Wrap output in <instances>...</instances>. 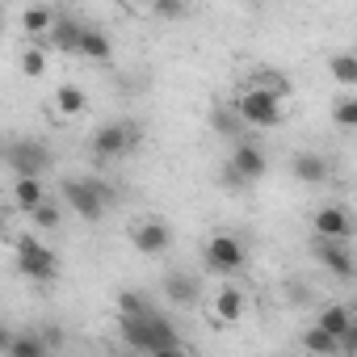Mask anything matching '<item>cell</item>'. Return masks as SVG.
<instances>
[{
  "mask_svg": "<svg viewBox=\"0 0 357 357\" xmlns=\"http://www.w3.org/2000/svg\"><path fill=\"white\" fill-rule=\"evenodd\" d=\"M118 332H122V344L135 353H151V357L185 353V340L176 336L172 319H164L155 307L147 315H118Z\"/></svg>",
  "mask_w": 357,
  "mask_h": 357,
  "instance_id": "obj_1",
  "label": "cell"
},
{
  "mask_svg": "<svg viewBox=\"0 0 357 357\" xmlns=\"http://www.w3.org/2000/svg\"><path fill=\"white\" fill-rule=\"evenodd\" d=\"M59 194H63V202H68L84 223H101L105 211H109V202H114V190H109L105 181H97V176H72V181L59 185Z\"/></svg>",
  "mask_w": 357,
  "mask_h": 357,
  "instance_id": "obj_2",
  "label": "cell"
},
{
  "mask_svg": "<svg viewBox=\"0 0 357 357\" xmlns=\"http://www.w3.org/2000/svg\"><path fill=\"white\" fill-rule=\"evenodd\" d=\"M17 273L34 286H51L59 282V257L38 240V236H17Z\"/></svg>",
  "mask_w": 357,
  "mask_h": 357,
  "instance_id": "obj_3",
  "label": "cell"
},
{
  "mask_svg": "<svg viewBox=\"0 0 357 357\" xmlns=\"http://www.w3.org/2000/svg\"><path fill=\"white\" fill-rule=\"evenodd\" d=\"M135 143H139L135 122H105V126H97V130H93L89 151H93V160H97V164H109V160L130 155V147H135Z\"/></svg>",
  "mask_w": 357,
  "mask_h": 357,
  "instance_id": "obj_4",
  "label": "cell"
},
{
  "mask_svg": "<svg viewBox=\"0 0 357 357\" xmlns=\"http://www.w3.org/2000/svg\"><path fill=\"white\" fill-rule=\"evenodd\" d=\"M202 261H206V269H211V273L231 278V273H240V269L248 265V248H244V240H240V236L219 231V236H211V240H206Z\"/></svg>",
  "mask_w": 357,
  "mask_h": 357,
  "instance_id": "obj_5",
  "label": "cell"
},
{
  "mask_svg": "<svg viewBox=\"0 0 357 357\" xmlns=\"http://www.w3.org/2000/svg\"><path fill=\"white\" fill-rule=\"evenodd\" d=\"M236 118L240 122H248V126H282V101L278 97H269L265 89H244L240 93V101H236Z\"/></svg>",
  "mask_w": 357,
  "mask_h": 357,
  "instance_id": "obj_6",
  "label": "cell"
},
{
  "mask_svg": "<svg viewBox=\"0 0 357 357\" xmlns=\"http://www.w3.org/2000/svg\"><path fill=\"white\" fill-rule=\"evenodd\" d=\"M5 160H9L13 176H43L51 168V147L43 139H17L5 147Z\"/></svg>",
  "mask_w": 357,
  "mask_h": 357,
  "instance_id": "obj_7",
  "label": "cell"
},
{
  "mask_svg": "<svg viewBox=\"0 0 357 357\" xmlns=\"http://www.w3.org/2000/svg\"><path fill=\"white\" fill-rule=\"evenodd\" d=\"M315 261L332 273V278H340V282H353V273H357V265H353V248H349V240H332V236H315Z\"/></svg>",
  "mask_w": 357,
  "mask_h": 357,
  "instance_id": "obj_8",
  "label": "cell"
},
{
  "mask_svg": "<svg viewBox=\"0 0 357 357\" xmlns=\"http://www.w3.org/2000/svg\"><path fill=\"white\" fill-rule=\"evenodd\" d=\"M130 244H135V252H143V257H164V252L172 248V231H168L164 219H139V223L130 227Z\"/></svg>",
  "mask_w": 357,
  "mask_h": 357,
  "instance_id": "obj_9",
  "label": "cell"
},
{
  "mask_svg": "<svg viewBox=\"0 0 357 357\" xmlns=\"http://www.w3.org/2000/svg\"><path fill=\"white\" fill-rule=\"evenodd\" d=\"M227 164H231V168L244 176L248 185H257L261 176L269 172V160H265V151H261V147H252V143H240V147L227 155Z\"/></svg>",
  "mask_w": 357,
  "mask_h": 357,
  "instance_id": "obj_10",
  "label": "cell"
},
{
  "mask_svg": "<svg viewBox=\"0 0 357 357\" xmlns=\"http://www.w3.org/2000/svg\"><path fill=\"white\" fill-rule=\"evenodd\" d=\"M315 236H332V240H353V215L344 206H319L315 211Z\"/></svg>",
  "mask_w": 357,
  "mask_h": 357,
  "instance_id": "obj_11",
  "label": "cell"
},
{
  "mask_svg": "<svg viewBox=\"0 0 357 357\" xmlns=\"http://www.w3.org/2000/svg\"><path fill=\"white\" fill-rule=\"evenodd\" d=\"M290 172L298 176L303 185H324L328 176H332V164H328L319 151H298V155L290 160Z\"/></svg>",
  "mask_w": 357,
  "mask_h": 357,
  "instance_id": "obj_12",
  "label": "cell"
},
{
  "mask_svg": "<svg viewBox=\"0 0 357 357\" xmlns=\"http://www.w3.org/2000/svg\"><path fill=\"white\" fill-rule=\"evenodd\" d=\"M80 30H84L80 17H63V13H55L47 38H51V47H55L59 55H76V47H80Z\"/></svg>",
  "mask_w": 357,
  "mask_h": 357,
  "instance_id": "obj_13",
  "label": "cell"
},
{
  "mask_svg": "<svg viewBox=\"0 0 357 357\" xmlns=\"http://www.w3.org/2000/svg\"><path fill=\"white\" fill-rule=\"evenodd\" d=\"M164 294H168V303H198V278L194 273H185V269H172L168 278H164Z\"/></svg>",
  "mask_w": 357,
  "mask_h": 357,
  "instance_id": "obj_14",
  "label": "cell"
},
{
  "mask_svg": "<svg viewBox=\"0 0 357 357\" xmlns=\"http://www.w3.org/2000/svg\"><path fill=\"white\" fill-rule=\"evenodd\" d=\"M76 55H84V59H93V63H109L114 43H109L97 26H84V30H80V47H76Z\"/></svg>",
  "mask_w": 357,
  "mask_h": 357,
  "instance_id": "obj_15",
  "label": "cell"
},
{
  "mask_svg": "<svg viewBox=\"0 0 357 357\" xmlns=\"http://www.w3.org/2000/svg\"><path fill=\"white\" fill-rule=\"evenodd\" d=\"M215 319H219V324H240V319H244V294H240L236 286L215 290Z\"/></svg>",
  "mask_w": 357,
  "mask_h": 357,
  "instance_id": "obj_16",
  "label": "cell"
},
{
  "mask_svg": "<svg viewBox=\"0 0 357 357\" xmlns=\"http://www.w3.org/2000/svg\"><path fill=\"white\" fill-rule=\"evenodd\" d=\"M43 198H47L43 176H17V181H13V202H17V211H22V215H30Z\"/></svg>",
  "mask_w": 357,
  "mask_h": 357,
  "instance_id": "obj_17",
  "label": "cell"
},
{
  "mask_svg": "<svg viewBox=\"0 0 357 357\" xmlns=\"http://www.w3.org/2000/svg\"><path fill=\"white\" fill-rule=\"evenodd\" d=\"M55 109H59L63 118H80V114L89 109V93H84L80 84H59V89H55Z\"/></svg>",
  "mask_w": 357,
  "mask_h": 357,
  "instance_id": "obj_18",
  "label": "cell"
},
{
  "mask_svg": "<svg viewBox=\"0 0 357 357\" xmlns=\"http://www.w3.org/2000/svg\"><path fill=\"white\" fill-rule=\"evenodd\" d=\"M307 353H319V357H340V344H336V336L332 332H324L319 324H311L307 332H303V340H298Z\"/></svg>",
  "mask_w": 357,
  "mask_h": 357,
  "instance_id": "obj_19",
  "label": "cell"
},
{
  "mask_svg": "<svg viewBox=\"0 0 357 357\" xmlns=\"http://www.w3.org/2000/svg\"><path fill=\"white\" fill-rule=\"evenodd\" d=\"M248 84H252V89H265V93L278 97V101H286V97L294 93V89H290V76H282V72H273V68H261Z\"/></svg>",
  "mask_w": 357,
  "mask_h": 357,
  "instance_id": "obj_20",
  "label": "cell"
},
{
  "mask_svg": "<svg viewBox=\"0 0 357 357\" xmlns=\"http://www.w3.org/2000/svg\"><path fill=\"white\" fill-rule=\"evenodd\" d=\"M353 319H357V315H353V307H344V303H328V307L319 311V319H315V324H319L324 332L340 336V332H344V328H349Z\"/></svg>",
  "mask_w": 357,
  "mask_h": 357,
  "instance_id": "obj_21",
  "label": "cell"
},
{
  "mask_svg": "<svg viewBox=\"0 0 357 357\" xmlns=\"http://www.w3.org/2000/svg\"><path fill=\"white\" fill-rule=\"evenodd\" d=\"M51 22H55V9H51V5H30V9L22 13V30L34 34V38H43V34L51 30Z\"/></svg>",
  "mask_w": 357,
  "mask_h": 357,
  "instance_id": "obj_22",
  "label": "cell"
},
{
  "mask_svg": "<svg viewBox=\"0 0 357 357\" xmlns=\"http://www.w3.org/2000/svg\"><path fill=\"white\" fill-rule=\"evenodd\" d=\"M9 357H47V340L38 332H13Z\"/></svg>",
  "mask_w": 357,
  "mask_h": 357,
  "instance_id": "obj_23",
  "label": "cell"
},
{
  "mask_svg": "<svg viewBox=\"0 0 357 357\" xmlns=\"http://www.w3.org/2000/svg\"><path fill=\"white\" fill-rule=\"evenodd\" d=\"M332 80L340 84V89H353L357 84V55H349V51H340V55H332Z\"/></svg>",
  "mask_w": 357,
  "mask_h": 357,
  "instance_id": "obj_24",
  "label": "cell"
},
{
  "mask_svg": "<svg viewBox=\"0 0 357 357\" xmlns=\"http://www.w3.org/2000/svg\"><path fill=\"white\" fill-rule=\"evenodd\" d=\"M114 307H118V315H147L151 311V298L143 290H118Z\"/></svg>",
  "mask_w": 357,
  "mask_h": 357,
  "instance_id": "obj_25",
  "label": "cell"
},
{
  "mask_svg": "<svg viewBox=\"0 0 357 357\" xmlns=\"http://www.w3.org/2000/svg\"><path fill=\"white\" fill-rule=\"evenodd\" d=\"M30 219H34V227H43V231H55V227H59V219H63V211H59V202L43 198V202L30 211Z\"/></svg>",
  "mask_w": 357,
  "mask_h": 357,
  "instance_id": "obj_26",
  "label": "cell"
},
{
  "mask_svg": "<svg viewBox=\"0 0 357 357\" xmlns=\"http://www.w3.org/2000/svg\"><path fill=\"white\" fill-rule=\"evenodd\" d=\"M43 72H47V51L43 47H26L22 51V76L26 80H38Z\"/></svg>",
  "mask_w": 357,
  "mask_h": 357,
  "instance_id": "obj_27",
  "label": "cell"
},
{
  "mask_svg": "<svg viewBox=\"0 0 357 357\" xmlns=\"http://www.w3.org/2000/svg\"><path fill=\"white\" fill-rule=\"evenodd\" d=\"M332 122H336L340 130H353V126H357V101H353V97H340L336 109H332Z\"/></svg>",
  "mask_w": 357,
  "mask_h": 357,
  "instance_id": "obj_28",
  "label": "cell"
},
{
  "mask_svg": "<svg viewBox=\"0 0 357 357\" xmlns=\"http://www.w3.org/2000/svg\"><path fill=\"white\" fill-rule=\"evenodd\" d=\"M211 126H215V135H236L240 130V118L231 109H215L211 114Z\"/></svg>",
  "mask_w": 357,
  "mask_h": 357,
  "instance_id": "obj_29",
  "label": "cell"
},
{
  "mask_svg": "<svg viewBox=\"0 0 357 357\" xmlns=\"http://www.w3.org/2000/svg\"><path fill=\"white\" fill-rule=\"evenodd\" d=\"M219 185L223 190H231V194H240V190H248V181H244V176L231 168V164H223V172H219Z\"/></svg>",
  "mask_w": 357,
  "mask_h": 357,
  "instance_id": "obj_30",
  "label": "cell"
},
{
  "mask_svg": "<svg viewBox=\"0 0 357 357\" xmlns=\"http://www.w3.org/2000/svg\"><path fill=\"white\" fill-rule=\"evenodd\" d=\"M155 17H181V0H155Z\"/></svg>",
  "mask_w": 357,
  "mask_h": 357,
  "instance_id": "obj_31",
  "label": "cell"
},
{
  "mask_svg": "<svg viewBox=\"0 0 357 357\" xmlns=\"http://www.w3.org/2000/svg\"><path fill=\"white\" fill-rule=\"evenodd\" d=\"M9 340H13V332H9L5 324H0V353H9Z\"/></svg>",
  "mask_w": 357,
  "mask_h": 357,
  "instance_id": "obj_32",
  "label": "cell"
},
{
  "mask_svg": "<svg viewBox=\"0 0 357 357\" xmlns=\"http://www.w3.org/2000/svg\"><path fill=\"white\" fill-rule=\"evenodd\" d=\"M126 5H135V9H151L155 0H126Z\"/></svg>",
  "mask_w": 357,
  "mask_h": 357,
  "instance_id": "obj_33",
  "label": "cell"
},
{
  "mask_svg": "<svg viewBox=\"0 0 357 357\" xmlns=\"http://www.w3.org/2000/svg\"><path fill=\"white\" fill-rule=\"evenodd\" d=\"M63 5H68V0H63Z\"/></svg>",
  "mask_w": 357,
  "mask_h": 357,
  "instance_id": "obj_34",
  "label": "cell"
}]
</instances>
